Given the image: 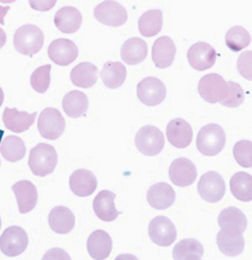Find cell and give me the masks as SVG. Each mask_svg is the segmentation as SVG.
Returning a JSON list of instances; mask_svg holds the SVG:
<instances>
[{"label": "cell", "instance_id": "6da1fadb", "mask_svg": "<svg viewBox=\"0 0 252 260\" xmlns=\"http://www.w3.org/2000/svg\"><path fill=\"white\" fill-rule=\"evenodd\" d=\"M57 161L55 148L50 145L40 143L31 150L28 164L35 175L43 177L54 172Z\"/></svg>", "mask_w": 252, "mask_h": 260}, {"label": "cell", "instance_id": "7a4b0ae2", "mask_svg": "<svg viewBox=\"0 0 252 260\" xmlns=\"http://www.w3.org/2000/svg\"><path fill=\"white\" fill-rule=\"evenodd\" d=\"M225 143V133L223 128L216 124H210L200 129L196 142L199 151L208 156H213L219 153L224 149Z\"/></svg>", "mask_w": 252, "mask_h": 260}, {"label": "cell", "instance_id": "3957f363", "mask_svg": "<svg viewBox=\"0 0 252 260\" xmlns=\"http://www.w3.org/2000/svg\"><path fill=\"white\" fill-rule=\"evenodd\" d=\"M44 38L42 30L34 25L19 28L14 37L16 50L24 55L32 56L38 53L43 45Z\"/></svg>", "mask_w": 252, "mask_h": 260}, {"label": "cell", "instance_id": "277c9868", "mask_svg": "<svg viewBox=\"0 0 252 260\" xmlns=\"http://www.w3.org/2000/svg\"><path fill=\"white\" fill-rule=\"evenodd\" d=\"M135 144L141 153L146 156H153L163 151L165 145V139L159 129L153 126L147 125L137 133Z\"/></svg>", "mask_w": 252, "mask_h": 260}, {"label": "cell", "instance_id": "5b68a950", "mask_svg": "<svg viewBox=\"0 0 252 260\" xmlns=\"http://www.w3.org/2000/svg\"><path fill=\"white\" fill-rule=\"evenodd\" d=\"M38 128L44 138L55 140L63 134L66 128V121L58 110L47 108L39 115Z\"/></svg>", "mask_w": 252, "mask_h": 260}, {"label": "cell", "instance_id": "8992f818", "mask_svg": "<svg viewBox=\"0 0 252 260\" xmlns=\"http://www.w3.org/2000/svg\"><path fill=\"white\" fill-rule=\"evenodd\" d=\"M227 82L220 75L210 74L203 77L198 84V91L201 97L210 104L223 101L228 93Z\"/></svg>", "mask_w": 252, "mask_h": 260}, {"label": "cell", "instance_id": "52a82bcc", "mask_svg": "<svg viewBox=\"0 0 252 260\" xmlns=\"http://www.w3.org/2000/svg\"><path fill=\"white\" fill-rule=\"evenodd\" d=\"M28 245V235L20 226L7 228L0 237V250L10 257L16 256L24 252Z\"/></svg>", "mask_w": 252, "mask_h": 260}, {"label": "cell", "instance_id": "ba28073f", "mask_svg": "<svg viewBox=\"0 0 252 260\" xmlns=\"http://www.w3.org/2000/svg\"><path fill=\"white\" fill-rule=\"evenodd\" d=\"M198 191L204 201L210 203H217L223 199L226 192L224 180L218 173L209 172L200 178Z\"/></svg>", "mask_w": 252, "mask_h": 260}, {"label": "cell", "instance_id": "9c48e42d", "mask_svg": "<svg viewBox=\"0 0 252 260\" xmlns=\"http://www.w3.org/2000/svg\"><path fill=\"white\" fill-rule=\"evenodd\" d=\"M94 15L103 24L113 27L123 25L128 19L125 9L113 0H105L99 4L94 9Z\"/></svg>", "mask_w": 252, "mask_h": 260}, {"label": "cell", "instance_id": "30bf717a", "mask_svg": "<svg viewBox=\"0 0 252 260\" xmlns=\"http://www.w3.org/2000/svg\"><path fill=\"white\" fill-rule=\"evenodd\" d=\"M137 98L147 106H155L161 104L167 95L164 83L154 77L143 79L137 87Z\"/></svg>", "mask_w": 252, "mask_h": 260}, {"label": "cell", "instance_id": "8fae6325", "mask_svg": "<svg viewBox=\"0 0 252 260\" xmlns=\"http://www.w3.org/2000/svg\"><path fill=\"white\" fill-rule=\"evenodd\" d=\"M148 233L152 242L162 247L171 246L177 238L174 224L168 218L162 216H157L151 220Z\"/></svg>", "mask_w": 252, "mask_h": 260}, {"label": "cell", "instance_id": "7c38bea8", "mask_svg": "<svg viewBox=\"0 0 252 260\" xmlns=\"http://www.w3.org/2000/svg\"><path fill=\"white\" fill-rule=\"evenodd\" d=\"M218 223L224 233L233 236L241 235L247 225L245 215L235 207L223 209L218 216Z\"/></svg>", "mask_w": 252, "mask_h": 260}, {"label": "cell", "instance_id": "4fadbf2b", "mask_svg": "<svg viewBox=\"0 0 252 260\" xmlns=\"http://www.w3.org/2000/svg\"><path fill=\"white\" fill-rule=\"evenodd\" d=\"M79 50L76 44L67 39H58L53 41L48 49L50 58L55 64L67 66L77 58Z\"/></svg>", "mask_w": 252, "mask_h": 260}, {"label": "cell", "instance_id": "5bb4252c", "mask_svg": "<svg viewBox=\"0 0 252 260\" xmlns=\"http://www.w3.org/2000/svg\"><path fill=\"white\" fill-rule=\"evenodd\" d=\"M171 181L179 187H187L194 183L197 177L195 164L186 158L180 157L174 160L169 168Z\"/></svg>", "mask_w": 252, "mask_h": 260}, {"label": "cell", "instance_id": "9a60e30c", "mask_svg": "<svg viewBox=\"0 0 252 260\" xmlns=\"http://www.w3.org/2000/svg\"><path fill=\"white\" fill-rule=\"evenodd\" d=\"M187 57L194 69L202 72L212 68L215 64L216 52L210 44L198 42L191 46L187 53Z\"/></svg>", "mask_w": 252, "mask_h": 260}, {"label": "cell", "instance_id": "2e32d148", "mask_svg": "<svg viewBox=\"0 0 252 260\" xmlns=\"http://www.w3.org/2000/svg\"><path fill=\"white\" fill-rule=\"evenodd\" d=\"M16 198L20 213L24 214L33 210L38 199L37 189L28 180L17 182L12 187Z\"/></svg>", "mask_w": 252, "mask_h": 260}, {"label": "cell", "instance_id": "e0dca14e", "mask_svg": "<svg viewBox=\"0 0 252 260\" xmlns=\"http://www.w3.org/2000/svg\"><path fill=\"white\" fill-rule=\"evenodd\" d=\"M167 136L172 146L178 149H184L191 144L193 133L188 122L180 118H177L168 125Z\"/></svg>", "mask_w": 252, "mask_h": 260}, {"label": "cell", "instance_id": "ac0fdd59", "mask_svg": "<svg viewBox=\"0 0 252 260\" xmlns=\"http://www.w3.org/2000/svg\"><path fill=\"white\" fill-rule=\"evenodd\" d=\"M176 194L173 188L165 182H160L152 185L147 194L149 204L157 210H165L175 202Z\"/></svg>", "mask_w": 252, "mask_h": 260}, {"label": "cell", "instance_id": "d6986e66", "mask_svg": "<svg viewBox=\"0 0 252 260\" xmlns=\"http://www.w3.org/2000/svg\"><path fill=\"white\" fill-rule=\"evenodd\" d=\"M176 50L173 41L169 37L163 36L154 42L152 48V58L159 68H167L172 64Z\"/></svg>", "mask_w": 252, "mask_h": 260}, {"label": "cell", "instance_id": "ffe728a7", "mask_svg": "<svg viewBox=\"0 0 252 260\" xmlns=\"http://www.w3.org/2000/svg\"><path fill=\"white\" fill-rule=\"evenodd\" d=\"M70 186L72 191L79 197H87L96 190L98 181L95 175L84 169L75 171L70 179Z\"/></svg>", "mask_w": 252, "mask_h": 260}, {"label": "cell", "instance_id": "44dd1931", "mask_svg": "<svg viewBox=\"0 0 252 260\" xmlns=\"http://www.w3.org/2000/svg\"><path fill=\"white\" fill-rule=\"evenodd\" d=\"M82 16L80 11L71 7H65L59 9L54 17L56 27L65 34L76 32L80 28Z\"/></svg>", "mask_w": 252, "mask_h": 260}, {"label": "cell", "instance_id": "7402d4cb", "mask_svg": "<svg viewBox=\"0 0 252 260\" xmlns=\"http://www.w3.org/2000/svg\"><path fill=\"white\" fill-rule=\"evenodd\" d=\"M116 194L108 191L100 192L93 201V209L96 215L101 220L105 222L115 220L121 214L116 208L114 200Z\"/></svg>", "mask_w": 252, "mask_h": 260}, {"label": "cell", "instance_id": "603a6c76", "mask_svg": "<svg viewBox=\"0 0 252 260\" xmlns=\"http://www.w3.org/2000/svg\"><path fill=\"white\" fill-rule=\"evenodd\" d=\"M87 251L95 259L102 260L108 257L112 248L110 236L104 230H97L91 233L87 242Z\"/></svg>", "mask_w": 252, "mask_h": 260}, {"label": "cell", "instance_id": "cb8c5ba5", "mask_svg": "<svg viewBox=\"0 0 252 260\" xmlns=\"http://www.w3.org/2000/svg\"><path fill=\"white\" fill-rule=\"evenodd\" d=\"M37 115V112L30 114L27 112H19L16 108H6L3 114V121L7 129L20 133L28 130L34 123Z\"/></svg>", "mask_w": 252, "mask_h": 260}, {"label": "cell", "instance_id": "d4e9b609", "mask_svg": "<svg viewBox=\"0 0 252 260\" xmlns=\"http://www.w3.org/2000/svg\"><path fill=\"white\" fill-rule=\"evenodd\" d=\"M148 52L146 42L139 38H132L123 44L121 50L122 59L128 65H136L143 61Z\"/></svg>", "mask_w": 252, "mask_h": 260}, {"label": "cell", "instance_id": "484cf974", "mask_svg": "<svg viewBox=\"0 0 252 260\" xmlns=\"http://www.w3.org/2000/svg\"><path fill=\"white\" fill-rule=\"evenodd\" d=\"M49 223L56 233L66 234L71 232L75 225V217L68 208L59 206L54 208L49 216Z\"/></svg>", "mask_w": 252, "mask_h": 260}, {"label": "cell", "instance_id": "4316f807", "mask_svg": "<svg viewBox=\"0 0 252 260\" xmlns=\"http://www.w3.org/2000/svg\"><path fill=\"white\" fill-rule=\"evenodd\" d=\"M62 109L65 113L74 119L84 115L88 108V100L86 94L78 90L68 92L62 102Z\"/></svg>", "mask_w": 252, "mask_h": 260}, {"label": "cell", "instance_id": "83f0119b", "mask_svg": "<svg viewBox=\"0 0 252 260\" xmlns=\"http://www.w3.org/2000/svg\"><path fill=\"white\" fill-rule=\"evenodd\" d=\"M98 68L94 64L82 62L71 71V80L75 86L88 88L93 86L98 79Z\"/></svg>", "mask_w": 252, "mask_h": 260}, {"label": "cell", "instance_id": "f1b7e54d", "mask_svg": "<svg viewBox=\"0 0 252 260\" xmlns=\"http://www.w3.org/2000/svg\"><path fill=\"white\" fill-rule=\"evenodd\" d=\"M127 74V68L122 62L109 61L103 66L100 77L107 87L116 89L124 83Z\"/></svg>", "mask_w": 252, "mask_h": 260}, {"label": "cell", "instance_id": "f546056e", "mask_svg": "<svg viewBox=\"0 0 252 260\" xmlns=\"http://www.w3.org/2000/svg\"><path fill=\"white\" fill-rule=\"evenodd\" d=\"M163 26V12L159 9L146 12L139 20L140 32L146 38L157 35L162 30Z\"/></svg>", "mask_w": 252, "mask_h": 260}, {"label": "cell", "instance_id": "4dcf8cb0", "mask_svg": "<svg viewBox=\"0 0 252 260\" xmlns=\"http://www.w3.org/2000/svg\"><path fill=\"white\" fill-rule=\"evenodd\" d=\"M231 190L238 200L248 202L252 200V177L249 174L240 172L233 176L230 181Z\"/></svg>", "mask_w": 252, "mask_h": 260}, {"label": "cell", "instance_id": "1f68e13d", "mask_svg": "<svg viewBox=\"0 0 252 260\" xmlns=\"http://www.w3.org/2000/svg\"><path fill=\"white\" fill-rule=\"evenodd\" d=\"M204 253L202 245L193 239L183 240L175 246L173 257L176 260H199Z\"/></svg>", "mask_w": 252, "mask_h": 260}, {"label": "cell", "instance_id": "d6a6232c", "mask_svg": "<svg viewBox=\"0 0 252 260\" xmlns=\"http://www.w3.org/2000/svg\"><path fill=\"white\" fill-rule=\"evenodd\" d=\"M0 152L7 160L14 162L24 157L26 148L24 142L21 138L11 135L3 141Z\"/></svg>", "mask_w": 252, "mask_h": 260}, {"label": "cell", "instance_id": "836d02e7", "mask_svg": "<svg viewBox=\"0 0 252 260\" xmlns=\"http://www.w3.org/2000/svg\"><path fill=\"white\" fill-rule=\"evenodd\" d=\"M216 243L220 251L227 256L239 255L245 248V241L241 235L233 236L228 235L222 230L216 237Z\"/></svg>", "mask_w": 252, "mask_h": 260}, {"label": "cell", "instance_id": "e575fe53", "mask_svg": "<svg viewBox=\"0 0 252 260\" xmlns=\"http://www.w3.org/2000/svg\"><path fill=\"white\" fill-rule=\"evenodd\" d=\"M251 41L248 31L241 26H235L229 30L226 36V43L228 48L237 52L246 47Z\"/></svg>", "mask_w": 252, "mask_h": 260}, {"label": "cell", "instance_id": "d590c367", "mask_svg": "<svg viewBox=\"0 0 252 260\" xmlns=\"http://www.w3.org/2000/svg\"><path fill=\"white\" fill-rule=\"evenodd\" d=\"M51 64H45L38 68L31 77L33 88L39 93H44L48 89L51 83Z\"/></svg>", "mask_w": 252, "mask_h": 260}, {"label": "cell", "instance_id": "8d00e7d4", "mask_svg": "<svg viewBox=\"0 0 252 260\" xmlns=\"http://www.w3.org/2000/svg\"><path fill=\"white\" fill-rule=\"evenodd\" d=\"M252 144L250 141L241 140L234 146L233 153L235 158L242 167L250 168L252 167Z\"/></svg>", "mask_w": 252, "mask_h": 260}, {"label": "cell", "instance_id": "74e56055", "mask_svg": "<svg viewBox=\"0 0 252 260\" xmlns=\"http://www.w3.org/2000/svg\"><path fill=\"white\" fill-rule=\"evenodd\" d=\"M229 87L227 97L220 103L228 108H236L240 106L244 102L245 96L244 91L241 86L232 81L227 82Z\"/></svg>", "mask_w": 252, "mask_h": 260}, {"label": "cell", "instance_id": "f35d334b", "mask_svg": "<svg viewBox=\"0 0 252 260\" xmlns=\"http://www.w3.org/2000/svg\"><path fill=\"white\" fill-rule=\"evenodd\" d=\"M251 51H245L241 54L237 62L240 74L245 79L251 80Z\"/></svg>", "mask_w": 252, "mask_h": 260}, {"label": "cell", "instance_id": "ab89813d", "mask_svg": "<svg viewBox=\"0 0 252 260\" xmlns=\"http://www.w3.org/2000/svg\"><path fill=\"white\" fill-rule=\"evenodd\" d=\"M57 0H29L31 8L36 11L47 12L56 5Z\"/></svg>", "mask_w": 252, "mask_h": 260}, {"label": "cell", "instance_id": "60d3db41", "mask_svg": "<svg viewBox=\"0 0 252 260\" xmlns=\"http://www.w3.org/2000/svg\"><path fill=\"white\" fill-rule=\"evenodd\" d=\"M71 259L70 256H69L66 252L61 250V251L56 254V249H53L49 251L44 255L43 259Z\"/></svg>", "mask_w": 252, "mask_h": 260}, {"label": "cell", "instance_id": "b9f144b4", "mask_svg": "<svg viewBox=\"0 0 252 260\" xmlns=\"http://www.w3.org/2000/svg\"><path fill=\"white\" fill-rule=\"evenodd\" d=\"M10 9V7L0 6V23H1V24H2L3 25H4L5 24V17L7 15Z\"/></svg>", "mask_w": 252, "mask_h": 260}, {"label": "cell", "instance_id": "7bdbcfd3", "mask_svg": "<svg viewBox=\"0 0 252 260\" xmlns=\"http://www.w3.org/2000/svg\"><path fill=\"white\" fill-rule=\"evenodd\" d=\"M7 40V36L5 32L0 28V49L6 44Z\"/></svg>", "mask_w": 252, "mask_h": 260}, {"label": "cell", "instance_id": "ee69618b", "mask_svg": "<svg viewBox=\"0 0 252 260\" xmlns=\"http://www.w3.org/2000/svg\"><path fill=\"white\" fill-rule=\"evenodd\" d=\"M4 93L1 87H0V107H2L4 101Z\"/></svg>", "mask_w": 252, "mask_h": 260}, {"label": "cell", "instance_id": "f6af8a7d", "mask_svg": "<svg viewBox=\"0 0 252 260\" xmlns=\"http://www.w3.org/2000/svg\"><path fill=\"white\" fill-rule=\"evenodd\" d=\"M16 0H0V3L5 4H12L15 2Z\"/></svg>", "mask_w": 252, "mask_h": 260}, {"label": "cell", "instance_id": "bcb514c9", "mask_svg": "<svg viewBox=\"0 0 252 260\" xmlns=\"http://www.w3.org/2000/svg\"><path fill=\"white\" fill-rule=\"evenodd\" d=\"M4 133V131L0 130V141H1V140L2 139Z\"/></svg>", "mask_w": 252, "mask_h": 260}, {"label": "cell", "instance_id": "7dc6e473", "mask_svg": "<svg viewBox=\"0 0 252 260\" xmlns=\"http://www.w3.org/2000/svg\"><path fill=\"white\" fill-rule=\"evenodd\" d=\"M2 225V219H1V218H0V229H1Z\"/></svg>", "mask_w": 252, "mask_h": 260}, {"label": "cell", "instance_id": "c3c4849f", "mask_svg": "<svg viewBox=\"0 0 252 260\" xmlns=\"http://www.w3.org/2000/svg\"><path fill=\"white\" fill-rule=\"evenodd\" d=\"M0 165H1V161H0Z\"/></svg>", "mask_w": 252, "mask_h": 260}]
</instances>
